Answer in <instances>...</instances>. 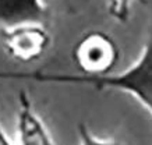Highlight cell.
<instances>
[{
    "instance_id": "obj_8",
    "label": "cell",
    "mask_w": 152,
    "mask_h": 145,
    "mask_svg": "<svg viewBox=\"0 0 152 145\" xmlns=\"http://www.w3.org/2000/svg\"><path fill=\"white\" fill-rule=\"evenodd\" d=\"M0 145H17V142L11 141V138L7 136V133L4 131L1 123H0Z\"/></svg>"
},
{
    "instance_id": "obj_1",
    "label": "cell",
    "mask_w": 152,
    "mask_h": 145,
    "mask_svg": "<svg viewBox=\"0 0 152 145\" xmlns=\"http://www.w3.org/2000/svg\"><path fill=\"white\" fill-rule=\"evenodd\" d=\"M0 80L31 81L41 84H70L91 87L98 91H119L133 96L152 117V31L144 42L137 60L120 73L103 77L64 74L49 71L0 70Z\"/></svg>"
},
{
    "instance_id": "obj_7",
    "label": "cell",
    "mask_w": 152,
    "mask_h": 145,
    "mask_svg": "<svg viewBox=\"0 0 152 145\" xmlns=\"http://www.w3.org/2000/svg\"><path fill=\"white\" fill-rule=\"evenodd\" d=\"M77 131H78L80 145H123L115 138H101L95 136L85 123H80Z\"/></svg>"
},
{
    "instance_id": "obj_5",
    "label": "cell",
    "mask_w": 152,
    "mask_h": 145,
    "mask_svg": "<svg viewBox=\"0 0 152 145\" xmlns=\"http://www.w3.org/2000/svg\"><path fill=\"white\" fill-rule=\"evenodd\" d=\"M46 15L43 0H0V27L45 24Z\"/></svg>"
},
{
    "instance_id": "obj_3",
    "label": "cell",
    "mask_w": 152,
    "mask_h": 145,
    "mask_svg": "<svg viewBox=\"0 0 152 145\" xmlns=\"http://www.w3.org/2000/svg\"><path fill=\"white\" fill-rule=\"evenodd\" d=\"M0 43L10 59L29 64L46 55L52 45V35L45 24L0 27Z\"/></svg>"
},
{
    "instance_id": "obj_4",
    "label": "cell",
    "mask_w": 152,
    "mask_h": 145,
    "mask_svg": "<svg viewBox=\"0 0 152 145\" xmlns=\"http://www.w3.org/2000/svg\"><path fill=\"white\" fill-rule=\"evenodd\" d=\"M17 145H56L49 128L34 108L25 91L18 94L17 109Z\"/></svg>"
},
{
    "instance_id": "obj_2",
    "label": "cell",
    "mask_w": 152,
    "mask_h": 145,
    "mask_svg": "<svg viewBox=\"0 0 152 145\" xmlns=\"http://www.w3.org/2000/svg\"><path fill=\"white\" fill-rule=\"evenodd\" d=\"M120 46L109 32L91 29L74 43L71 57L80 74L103 77L115 71L120 61Z\"/></svg>"
},
{
    "instance_id": "obj_6",
    "label": "cell",
    "mask_w": 152,
    "mask_h": 145,
    "mask_svg": "<svg viewBox=\"0 0 152 145\" xmlns=\"http://www.w3.org/2000/svg\"><path fill=\"white\" fill-rule=\"evenodd\" d=\"M131 3L133 0H106V9L112 18L124 24L131 14Z\"/></svg>"
}]
</instances>
